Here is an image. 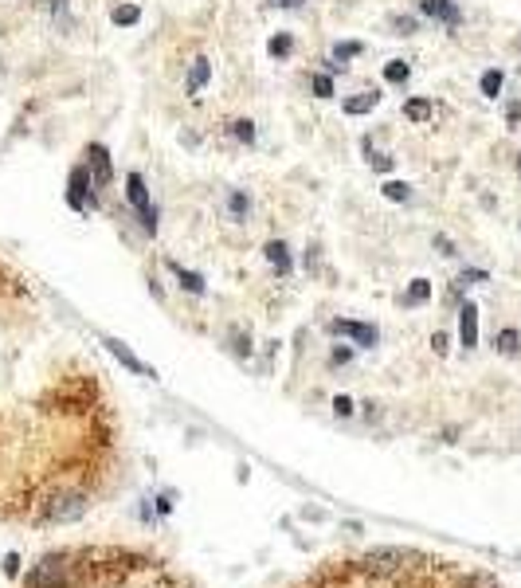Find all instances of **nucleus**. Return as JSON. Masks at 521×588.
Masks as SVG:
<instances>
[{
    "label": "nucleus",
    "mask_w": 521,
    "mask_h": 588,
    "mask_svg": "<svg viewBox=\"0 0 521 588\" xmlns=\"http://www.w3.org/2000/svg\"><path fill=\"white\" fill-rule=\"evenodd\" d=\"M126 185H129V204L138 208V216H141V228L145 231H153L157 228V212H153V204H149V192H145V180L138 177V173H129L126 177Z\"/></svg>",
    "instance_id": "obj_1"
},
{
    "label": "nucleus",
    "mask_w": 521,
    "mask_h": 588,
    "mask_svg": "<svg viewBox=\"0 0 521 588\" xmlns=\"http://www.w3.org/2000/svg\"><path fill=\"white\" fill-rule=\"evenodd\" d=\"M87 157H90V180H94L99 189H106L110 180H114V169H110V153L102 150V145H90Z\"/></svg>",
    "instance_id": "obj_2"
},
{
    "label": "nucleus",
    "mask_w": 521,
    "mask_h": 588,
    "mask_svg": "<svg viewBox=\"0 0 521 588\" xmlns=\"http://www.w3.org/2000/svg\"><path fill=\"white\" fill-rule=\"evenodd\" d=\"M334 334H345V338H357L361 345H373L376 341V329L373 326H357V322H334Z\"/></svg>",
    "instance_id": "obj_3"
},
{
    "label": "nucleus",
    "mask_w": 521,
    "mask_h": 588,
    "mask_svg": "<svg viewBox=\"0 0 521 588\" xmlns=\"http://www.w3.org/2000/svg\"><path fill=\"white\" fill-rule=\"evenodd\" d=\"M423 12L427 16H435V20H443V24H459V8H455L451 0H423Z\"/></svg>",
    "instance_id": "obj_4"
},
{
    "label": "nucleus",
    "mask_w": 521,
    "mask_h": 588,
    "mask_svg": "<svg viewBox=\"0 0 521 588\" xmlns=\"http://www.w3.org/2000/svg\"><path fill=\"white\" fill-rule=\"evenodd\" d=\"M459 334H462V345H466V349H471L474 341H478V310H474V306H462Z\"/></svg>",
    "instance_id": "obj_5"
},
{
    "label": "nucleus",
    "mask_w": 521,
    "mask_h": 588,
    "mask_svg": "<svg viewBox=\"0 0 521 588\" xmlns=\"http://www.w3.org/2000/svg\"><path fill=\"white\" fill-rule=\"evenodd\" d=\"M71 204H75V208H87V173L83 169H75L71 173Z\"/></svg>",
    "instance_id": "obj_6"
},
{
    "label": "nucleus",
    "mask_w": 521,
    "mask_h": 588,
    "mask_svg": "<svg viewBox=\"0 0 521 588\" xmlns=\"http://www.w3.org/2000/svg\"><path fill=\"white\" fill-rule=\"evenodd\" d=\"M376 102H380V94H376V90H364V94H357V99L345 102V114H369Z\"/></svg>",
    "instance_id": "obj_7"
},
{
    "label": "nucleus",
    "mask_w": 521,
    "mask_h": 588,
    "mask_svg": "<svg viewBox=\"0 0 521 588\" xmlns=\"http://www.w3.org/2000/svg\"><path fill=\"white\" fill-rule=\"evenodd\" d=\"M106 345H110V353H114V357H118V361H122V365H126V369H134V373H149V369H145V365H141V361H138V357H134V353H129V349H126V345H118V341H106Z\"/></svg>",
    "instance_id": "obj_8"
},
{
    "label": "nucleus",
    "mask_w": 521,
    "mask_h": 588,
    "mask_svg": "<svg viewBox=\"0 0 521 588\" xmlns=\"http://www.w3.org/2000/svg\"><path fill=\"white\" fill-rule=\"evenodd\" d=\"M208 75H212V71H208V63H204V59H197V63H192V71H188V94H197V90L208 83Z\"/></svg>",
    "instance_id": "obj_9"
},
{
    "label": "nucleus",
    "mask_w": 521,
    "mask_h": 588,
    "mask_svg": "<svg viewBox=\"0 0 521 588\" xmlns=\"http://www.w3.org/2000/svg\"><path fill=\"white\" fill-rule=\"evenodd\" d=\"M404 114H408L412 122H427V118H431V102H427V99H412L408 106H404Z\"/></svg>",
    "instance_id": "obj_10"
},
{
    "label": "nucleus",
    "mask_w": 521,
    "mask_h": 588,
    "mask_svg": "<svg viewBox=\"0 0 521 588\" xmlns=\"http://www.w3.org/2000/svg\"><path fill=\"white\" fill-rule=\"evenodd\" d=\"M498 90H501V71H486V75H482V94H486V99H498Z\"/></svg>",
    "instance_id": "obj_11"
},
{
    "label": "nucleus",
    "mask_w": 521,
    "mask_h": 588,
    "mask_svg": "<svg viewBox=\"0 0 521 588\" xmlns=\"http://www.w3.org/2000/svg\"><path fill=\"white\" fill-rule=\"evenodd\" d=\"M427 294H431V287H427L423 279H415V282H412V290L404 294V302H408V306H420V302L427 299Z\"/></svg>",
    "instance_id": "obj_12"
},
{
    "label": "nucleus",
    "mask_w": 521,
    "mask_h": 588,
    "mask_svg": "<svg viewBox=\"0 0 521 588\" xmlns=\"http://www.w3.org/2000/svg\"><path fill=\"white\" fill-rule=\"evenodd\" d=\"M408 75H412V71H408V63H404V59H392L388 67H384V79H388V83H404Z\"/></svg>",
    "instance_id": "obj_13"
},
{
    "label": "nucleus",
    "mask_w": 521,
    "mask_h": 588,
    "mask_svg": "<svg viewBox=\"0 0 521 588\" xmlns=\"http://www.w3.org/2000/svg\"><path fill=\"white\" fill-rule=\"evenodd\" d=\"M266 259L275 263V267L283 271V275L290 271V259H286V248H283V243H271V248H266Z\"/></svg>",
    "instance_id": "obj_14"
},
{
    "label": "nucleus",
    "mask_w": 521,
    "mask_h": 588,
    "mask_svg": "<svg viewBox=\"0 0 521 588\" xmlns=\"http://www.w3.org/2000/svg\"><path fill=\"white\" fill-rule=\"evenodd\" d=\"M141 12L134 8V4H122V8H114V24H138Z\"/></svg>",
    "instance_id": "obj_15"
},
{
    "label": "nucleus",
    "mask_w": 521,
    "mask_h": 588,
    "mask_svg": "<svg viewBox=\"0 0 521 588\" xmlns=\"http://www.w3.org/2000/svg\"><path fill=\"white\" fill-rule=\"evenodd\" d=\"M384 196H388V200H408V185H400V180H388V185H384Z\"/></svg>",
    "instance_id": "obj_16"
},
{
    "label": "nucleus",
    "mask_w": 521,
    "mask_h": 588,
    "mask_svg": "<svg viewBox=\"0 0 521 588\" xmlns=\"http://www.w3.org/2000/svg\"><path fill=\"white\" fill-rule=\"evenodd\" d=\"M314 90H317V99H329V94H334V83H329V75H314Z\"/></svg>",
    "instance_id": "obj_17"
},
{
    "label": "nucleus",
    "mask_w": 521,
    "mask_h": 588,
    "mask_svg": "<svg viewBox=\"0 0 521 588\" xmlns=\"http://www.w3.org/2000/svg\"><path fill=\"white\" fill-rule=\"evenodd\" d=\"M498 349H501V353H518V334H513V329H506V334L498 338Z\"/></svg>",
    "instance_id": "obj_18"
},
{
    "label": "nucleus",
    "mask_w": 521,
    "mask_h": 588,
    "mask_svg": "<svg viewBox=\"0 0 521 588\" xmlns=\"http://www.w3.org/2000/svg\"><path fill=\"white\" fill-rule=\"evenodd\" d=\"M271 55H290V36H275L271 40Z\"/></svg>",
    "instance_id": "obj_19"
},
{
    "label": "nucleus",
    "mask_w": 521,
    "mask_h": 588,
    "mask_svg": "<svg viewBox=\"0 0 521 588\" xmlns=\"http://www.w3.org/2000/svg\"><path fill=\"white\" fill-rule=\"evenodd\" d=\"M177 275H180V282H185L188 290H197V294H200V290H204V282H200L197 275H192V271H180V267H177Z\"/></svg>",
    "instance_id": "obj_20"
},
{
    "label": "nucleus",
    "mask_w": 521,
    "mask_h": 588,
    "mask_svg": "<svg viewBox=\"0 0 521 588\" xmlns=\"http://www.w3.org/2000/svg\"><path fill=\"white\" fill-rule=\"evenodd\" d=\"M392 28L400 31V36H408V31H415V20L412 16H392Z\"/></svg>",
    "instance_id": "obj_21"
},
{
    "label": "nucleus",
    "mask_w": 521,
    "mask_h": 588,
    "mask_svg": "<svg viewBox=\"0 0 521 588\" xmlns=\"http://www.w3.org/2000/svg\"><path fill=\"white\" fill-rule=\"evenodd\" d=\"M231 134H236L239 141H251V138H255V130H251V122H236V126H231Z\"/></svg>",
    "instance_id": "obj_22"
},
{
    "label": "nucleus",
    "mask_w": 521,
    "mask_h": 588,
    "mask_svg": "<svg viewBox=\"0 0 521 588\" xmlns=\"http://www.w3.org/2000/svg\"><path fill=\"white\" fill-rule=\"evenodd\" d=\"M361 55V43H337V59H353Z\"/></svg>",
    "instance_id": "obj_23"
},
{
    "label": "nucleus",
    "mask_w": 521,
    "mask_h": 588,
    "mask_svg": "<svg viewBox=\"0 0 521 588\" xmlns=\"http://www.w3.org/2000/svg\"><path fill=\"white\" fill-rule=\"evenodd\" d=\"M369 161H373V169H380V173H388V169H392V161H388V157H380V153H373Z\"/></svg>",
    "instance_id": "obj_24"
},
{
    "label": "nucleus",
    "mask_w": 521,
    "mask_h": 588,
    "mask_svg": "<svg viewBox=\"0 0 521 588\" xmlns=\"http://www.w3.org/2000/svg\"><path fill=\"white\" fill-rule=\"evenodd\" d=\"M231 212L243 216V212H247V196H239V192H236V196H231Z\"/></svg>",
    "instance_id": "obj_25"
},
{
    "label": "nucleus",
    "mask_w": 521,
    "mask_h": 588,
    "mask_svg": "<svg viewBox=\"0 0 521 588\" xmlns=\"http://www.w3.org/2000/svg\"><path fill=\"white\" fill-rule=\"evenodd\" d=\"M271 4H278V8H298L302 0H271Z\"/></svg>",
    "instance_id": "obj_26"
},
{
    "label": "nucleus",
    "mask_w": 521,
    "mask_h": 588,
    "mask_svg": "<svg viewBox=\"0 0 521 588\" xmlns=\"http://www.w3.org/2000/svg\"><path fill=\"white\" fill-rule=\"evenodd\" d=\"M518 173H521V157H518Z\"/></svg>",
    "instance_id": "obj_27"
},
{
    "label": "nucleus",
    "mask_w": 521,
    "mask_h": 588,
    "mask_svg": "<svg viewBox=\"0 0 521 588\" xmlns=\"http://www.w3.org/2000/svg\"><path fill=\"white\" fill-rule=\"evenodd\" d=\"M518 48H521V40H518Z\"/></svg>",
    "instance_id": "obj_28"
}]
</instances>
